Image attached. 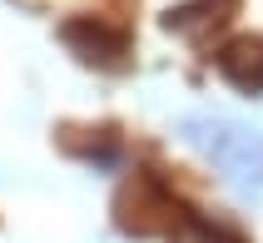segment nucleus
Here are the masks:
<instances>
[{"label":"nucleus","instance_id":"f257e3e1","mask_svg":"<svg viewBox=\"0 0 263 243\" xmlns=\"http://www.w3.org/2000/svg\"><path fill=\"white\" fill-rule=\"evenodd\" d=\"M184 144H194L243 199L263 203V129H249L223 115H189L179 124Z\"/></svg>","mask_w":263,"mask_h":243},{"label":"nucleus","instance_id":"f03ea898","mask_svg":"<svg viewBox=\"0 0 263 243\" xmlns=\"http://www.w3.org/2000/svg\"><path fill=\"white\" fill-rule=\"evenodd\" d=\"M179 218H184V203L169 194V189L154 179V174H134L124 179L115 194V229L129 233V238H169Z\"/></svg>","mask_w":263,"mask_h":243},{"label":"nucleus","instance_id":"7ed1b4c3","mask_svg":"<svg viewBox=\"0 0 263 243\" xmlns=\"http://www.w3.org/2000/svg\"><path fill=\"white\" fill-rule=\"evenodd\" d=\"M55 35L89 70L119 74V70H129V60H134V35L124 25H115V20H104V15H70V20H60Z\"/></svg>","mask_w":263,"mask_h":243},{"label":"nucleus","instance_id":"20e7f679","mask_svg":"<svg viewBox=\"0 0 263 243\" xmlns=\"http://www.w3.org/2000/svg\"><path fill=\"white\" fill-rule=\"evenodd\" d=\"M55 149L80 159V164H95V169H115L124 144H119L115 124H60L55 129Z\"/></svg>","mask_w":263,"mask_h":243},{"label":"nucleus","instance_id":"39448f33","mask_svg":"<svg viewBox=\"0 0 263 243\" xmlns=\"http://www.w3.org/2000/svg\"><path fill=\"white\" fill-rule=\"evenodd\" d=\"M214 65L238 95H263V35H234L214 50Z\"/></svg>","mask_w":263,"mask_h":243},{"label":"nucleus","instance_id":"423d86ee","mask_svg":"<svg viewBox=\"0 0 263 243\" xmlns=\"http://www.w3.org/2000/svg\"><path fill=\"white\" fill-rule=\"evenodd\" d=\"M238 5H243V0H184V5H174V10H164V30H169V35H184V40H194V45H204L214 30H223L238 15Z\"/></svg>","mask_w":263,"mask_h":243},{"label":"nucleus","instance_id":"0eeeda50","mask_svg":"<svg viewBox=\"0 0 263 243\" xmlns=\"http://www.w3.org/2000/svg\"><path fill=\"white\" fill-rule=\"evenodd\" d=\"M169 243H249V238H243L238 229H229V223H214V218L184 209V218L169 229Z\"/></svg>","mask_w":263,"mask_h":243}]
</instances>
